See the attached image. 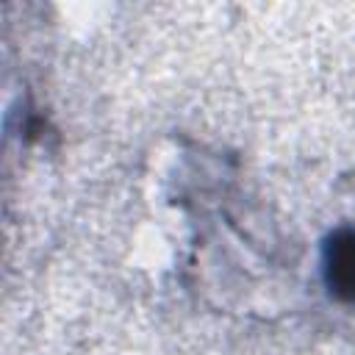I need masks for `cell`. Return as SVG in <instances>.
Masks as SVG:
<instances>
[{
  "label": "cell",
  "mask_w": 355,
  "mask_h": 355,
  "mask_svg": "<svg viewBox=\"0 0 355 355\" xmlns=\"http://www.w3.org/2000/svg\"><path fill=\"white\" fill-rule=\"evenodd\" d=\"M322 266L330 291L338 300L355 305V227H338L327 236Z\"/></svg>",
  "instance_id": "obj_1"
}]
</instances>
